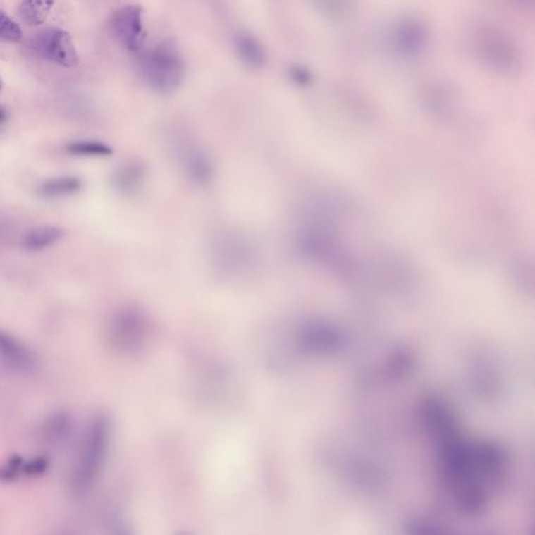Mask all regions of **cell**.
I'll return each instance as SVG.
<instances>
[{
	"label": "cell",
	"mask_w": 535,
	"mask_h": 535,
	"mask_svg": "<svg viewBox=\"0 0 535 535\" xmlns=\"http://www.w3.org/2000/svg\"><path fill=\"white\" fill-rule=\"evenodd\" d=\"M109 420L99 415L91 422L77 467L73 476V487L77 493H85L93 486L101 474L109 443Z\"/></svg>",
	"instance_id": "7a4b0ae2"
},
{
	"label": "cell",
	"mask_w": 535,
	"mask_h": 535,
	"mask_svg": "<svg viewBox=\"0 0 535 535\" xmlns=\"http://www.w3.org/2000/svg\"><path fill=\"white\" fill-rule=\"evenodd\" d=\"M32 49L45 60L67 68L79 65L80 58L68 32L59 29H49L39 32L32 41Z\"/></svg>",
	"instance_id": "277c9868"
},
{
	"label": "cell",
	"mask_w": 535,
	"mask_h": 535,
	"mask_svg": "<svg viewBox=\"0 0 535 535\" xmlns=\"http://www.w3.org/2000/svg\"><path fill=\"white\" fill-rule=\"evenodd\" d=\"M233 47L238 59L249 68L261 69L265 66L267 51L254 35L240 30L233 37Z\"/></svg>",
	"instance_id": "8992f818"
},
{
	"label": "cell",
	"mask_w": 535,
	"mask_h": 535,
	"mask_svg": "<svg viewBox=\"0 0 535 535\" xmlns=\"http://www.w3.org/2000/svg\"><path fill=\"white\" fill-rule=\"evenodd\" d=\"M71 430V419L68 414L58 412L51 415L44 424V434L51 443H62Z\"/></svg>",
	"instance_id": "8fae6325"
},
{
	"label": "cell",
	"mask_w": 535,
	"mask_h": 535,
	"mask_svg": "<svg viewBox=\"0 0 535 535\" xmlns=\"http://www.w3.org/2000/svg\"><path fill=\"white\" fill-rule=\"evenodd\" d=\"M109 29L119 44L131 53H138L144 47V12L137 4H129L112 14Z\"/></svg>",
	"instance_id": "3957f363"
},
{
	"label": "cell",
	"mask_w": 535,
	"mask_h": 535,
	"mask_svg": "<svg viewBox=\"0 0 535 535\" xmlns=\"http://www.w3.org/2000/svg\"><path fill=\"white\" fill-rule=\"evenodd\" d=\"M2 87H4V82H2L1 77H0V92H1Z\"/></svg>",
	"instance_id": "e0dca14e"
},
{
	"label": "cell",
	"mask_w": 535,
	"mask_h": 535,
	"mask_svg": "<svg viewBox=\"0 0 535 535\" xmlns=\"http://www.w3.org/2000/svg\"><path fill=\"white\" fill-rule=\"evenodd\" d=\"M67 152L75 156H107L112 149L107 144L95 142H77L67 146Z\"/></svg>",
	"instance_id": "7c38bea8"
},
{
	"label": "cell",
	"mask_w": 535,
	"mask_h": 535,
	"mask_svg": "<svg viewBox=\"0 0 535 535\" xmlns=\"http://www.w3.org/2000/svg\"><path fill=\"white\" fill-rule=\"evenodd\" d=\"M49 467V459L47 457H36L23 463V473L29 476H38L43 475Z\"/></svg>",
	"instance_id": "9a60e30c"
},
{
	"label": "cell",
	"mask_w": 535,
	"mask_h": 535,
	"mask_svg": "<svg viewBox=\"0 0 535 535\" xmlns=\"http://www.w3.org/2000/svg\"><path fill=\"white\" fill-rule=\"evenodd\" d=\"M177 156L186 172L197 181H207L211 175V166L207 154L192 140H179L176 144Z\"/></svg>",
	"instance_id": "5b68a950"
},
{
	"label": "cell",
	"mask_w": 535,
	"mask_h": 535,
	"mask_svg": "<svg viewBox=\"0 0 535 535\" xmlns=\"http://www.w3.org/2000/svg\"><path fill=\"white\" fill-rule=\"evenodd\" d=\"M25 460L19 455L10 457L8 460L0 467V481L4 483L14 482L23 474Z\"/></svg>",
	"instance_id": "5bb4252c"
},
{
	"label": "cell",
	"mask_w": 535,
	"mask_h": 535,
	"mask_svg": "<svg viewBox=\"0 0 535 535\" xmlns=\"http://www.w3.org/2000/svg\"><path fill=\"white\" fill-rule=\"evenodd\" d=\"M55 0H23L20 4V16L30 25H40L45 23Z\"/></svg>",
	"instance_id": "30bf717a"
},
{
	"label": "cell",
	"mask_w": 535,
	"mask_h": 535,
	"mask_svg": "<svg viewBox=\"0 0 535 535\" xmlns=\"http://www.w3.org/2000/svg\"><path fill=\"white\" fill-rule=\"evenodd\" d=\"M64 237V230L57 226L43 225L35 227L25 233L23 238V247L30 252H38L53 246Z\"/></svg>",
	"instance_id": "ba28073f"
},
{
	"label": "cell",
	"mask_w": 535,
	"mask_h": 535,
	"mask_svg": "<svg viewBox=\"0 0 535 535\" xmlns=\"http://www.w3.org/2000/svg\"><path fill=\"white\" fill-rule=\"evenodd\" d=\"M138 73L152 90L174 92L185 78V61L176 45L160 42L142 51L138 60Z\"/></svg>",
	"instance_id": "6da1fadb"
},
{
	"label": "cell",
	"mask_w": 535,
	"mask_h": 535,
	"mask_svg": "<svg viewBox=\"0 0 535 535\" xmlns=\"http://www.w3.org/2000/svg\"><path fill=\"white\" fill-rule=\"evenodd\" d=\"M21 38H23V30L6 13L0 11V40L19 42Z\"/></svg>",
	"instance_id": "4fadbf2b"
},
{
	"label": "cell",
	"mask_w": 535,
	"mask_h": 535,
	"mask_svg": "<svg viewBox=\"0 0 535 535\" xmlns=\"http://www.w3.org/2000/svg\"><path fill=\"white\" fill-rule=\"evenodd\" d=\"M0 359L16 369L32 370L36 367V357L27 346L10 333L0 331Z\"/></svg>",
	"instance_id": "52a82bcc"
},
{
	"label": "cell",
	"mask_w": 535,
	"mask_h": 535,
	"mask_svg": "<svg viewBox=\"0 0 535 535\" xmlns=\"http://www.w3.org/2000/svg\"><path fill=\"white\" fill-rule=\"evenodd\" d=\"M6 119H8V112H6V110L4 107L0 106V125L6 123Z\"/></svg>",
	"instance_id": "2e32d148"
},
{
	"label": "cell",
	"mask_w": 535,
	"mask_h": 535,
	"mask_svg": "<svg viewBox=\"0 0 535 535\" xmlns=\"http://www.w3.org/2000/svg\"><path fill=\"white\" fill-rule=\"evenodd\" d=\"M82 187L81 180L77 177L63 176L43 182L38 188V194L45 198H57L75 194Z\"/></svg>",
	"instance_id": "9c48e42d"
}]
</instances>
